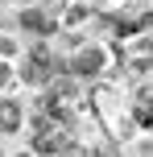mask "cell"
Instances as JSON below:
<instances>
[{
    "label": "cell",
    "instance_id": "obj_1",
    "mask_svg": "<svg viewBox=\"0 0 153 157\" xmlns=\"http://www.w3.org/2000/svg\"><path fill=\"white\" fill-rule=\"evenodd\" d=\"M99 66H104V54L99 50H87V54L75 58V75H99Z\"/></svg>",
    "mask_w": 153,
    "mask_h": 157
},
{
    "label": "cell",
    "instance_id": "obj_2",
    "mask_svg": "<svg viewBox=\"0 0 153 157\" xmlns=\"http://www.w3.org/2000/svg\"><path fill=\"white\" fill-rule=\"evenodd\" d=\"M17 120H21V108H17V103H0V128H4V132H13Z\"/></svg>",
    "mask_w": 153,
    "mask_h": 157
}]
</instances>
